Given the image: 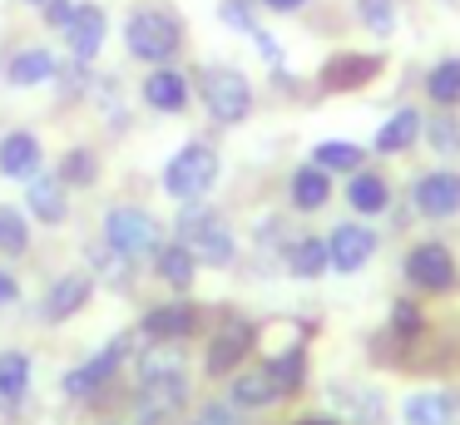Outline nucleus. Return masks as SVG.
Returning a JSON list of instances; mask_svg holds the SVG:
<instances>
[{
    "instance_id": "9d476101",
    "label": "nucleus",
    "mask_w": 460,
    "mask_h": 425,
    "mask_svg": "<svg viewBox=\"0 0 460 425\" xmlns=\"http://www.w3.org/2000/svg\"><path fill=\"white\" fill-rule=\"evenodd\" d=\"M416 208L426 217H456L460 213V173H450V168H436V173L416 178Z\"/></svg>"
},
{
    "instance_id": "58836bf2",
    "label": "nucleus",
    "mask_w": 460,
    "mask_h": 425,
    "mask_svg": "<svg viewBox=\"0 0 460 425\" xmlns=\"http://www.w3.org/2000/svg\"><path fill=\"white\" fill-rule=\"evenodd\" d=\"M0 302H15V277L0 272Z\"/></svg>"
},
{
    "instance_id": "423d86ee",
    "label": "nucleus",
    "mask_w": 460,
    "mask_h": 425,
    "mask_svg": "<svg viewBox=\"0 0 460 425\" xmlns=\"http://www.w3.org/2000/svg\"><path fill=\"white\" fill-rule=\"evenodd\" d=\"M252 341H258V326H252L248 316H223L218 332H213V341H208V356H203L208 376H228V371H238V366L248 361Z\"/></svg>"
},
{
    "instance_id": "dca6fc26",
    "label": "nucleus",
    "mask_w": 460,
    "mask_h": 425,
    "mask_svg": "<svg viewBox=\"0 0 460 425\" xmlns=\"http://www.w3.org/2000/svg\"><path fill=\"white\" fill-rule=\"evenodd\" d=\"M144 104H149V109H164V114H179V109L189 104V79H183L179 69L159 65L149 79H144Z\"/></svg>"
},
{
    "instance_id": "f03ea898",
    "label": "nucleus",
    "mask_w": 460,
    "mask_h": 425,
    "mask_svg": "<svg viewBox=\"0 0 460 425\" xmlns=\"http://www.w3.org/2000/svg\"><path fill=\"white\" fill-rule=\"evenodd\" d=\"M179 243L189 247L199 262H208V267H223V262H233V227L223 223L213 208H199V203H189V213L179 217Z\"/></svg>"
},
{
    "instance_id": "bb28decb",
    "label": "nucleus",
    "mask_w": 460,
    "mask_h": 425,
    "mask_svg": "<svg viewBox=\"0 0 460 425\" xmlns=\"http://www.w3.org/2000/svg\"><path fill=\"white\" fill-rule=\"evenodd\" d=\"M288 267L292 277H322L327 272V237H297L288 247Z\"/></svg>"
},
{
    "instance_id": "7c9ffc66",
    "label": "nucleus",
    "mask_w": 460,
    "mask_h": 425,
    "mask_svg": "<svg viewBox=\"0 0 460 425\" xmlns=\"http://www.w3.org/2000/svg\"><path fill=\"white\" fill-rule=\"evenodd\" d=\"M31 247V223H25L21 208H0V252L5 257H21Z\"/></svg>"
},
{
    "instance_id": "412c9836",
    "label": "nucleus",
    "mask_w": 460,
    "mask_h": 425,
    "mask_svg": "<svg viewBox=\"0 0 460 425\" xmlns=\"http://www.w3.org/2000/svg\"><path fill=\"white\" fill-rule=\"evenodd\" d=\"M332 198V183H327V168L307 164L292 173V208H302V213H317V208H327Z\"/></svg>"
},
{
    "instance_id": "2f4dec72",
    "label": "nucleus",
    "mask_w": 460,
    "mask_h": 425,
    "mask_svg": "<svg viewBox=\"0 0 460 425\" xmlns=\"http://www.w3.org/2000/svg\"><path fill=\"white\" fill-rule=\"evenodd\" d=\"M94 178H100V164H94L90 148H70V154L60 158V183H65V188H70V183H75V188H90Z\"/></svg>"
},
{
    "instance_id": "0eeeda50",
    "label": "nucleus",
    "mask_w": 460,
    "mask_h": 425,
    "mask_svg": "<svg viewBox=\"0 0 460 425\" xmlns=\"http://www.w3.org/2000/svg\"><path fill=\"white\" fill-rule=\"evenodd\" d=\"M183 401H189V381H183V371L149 376V381H144V395H139V425H169L173 415L183 411Z\"/></svg>"
},
{
    "instance_id": "c756f323",
    "label": "nucleus",
    "mask_w": 460,
    "mask_h": 425,
    "mask_svg": "<svg viewBox=\"0 0 460 425\" xmlns=\"http://www.w3.org/2000/svg\"><path fill=\"white\" fill-rule=\"evenodd\" d=\"M312 158H317V168H327V173H332V168H341V173H357V168H361V158H367V154H361L357 144H341V138H327V144H317V148H312Z\"/></svg>"
},
{
    "instance_id": "7ed1b4c3",
    "label": "nucleus",
    "mask_w": 460,
    "mask_h": 425,
    "mask_svg": "<svg viewBox=\"0 0 460 425\" xmlns=\"http://www.w3.org/2000/svg\"><path fill=\"white\" fill-rule=\"evenodd\" d=\"M213 183H218V154L208 144H183L169 158V168H164V188L173 198H183V203H199Z\"/></svg>"
},
{
    "instance_id": "1a4fd4ad",
    "label": "nucleus",
    "mask_w": 460,
    "mask_h": 425,
    "mask_svg": "<svg viewBox=\"0 0 460 425\" xmlns=\"http://www.w3.org/2000/svg\"><path fill=\"white\" fill-rule=\"evenodd\" d=\"M371 252H376V233L361 223H341L327 237V267H337V272H361L371 262Z\"/></svg>"
},
{
    "instance_id": "4468645a",
    "label": "nucleus",
    "mask_w": 460,
    "mask_h": 425,
    "mask_svg": "<svg viewBox=\"0 0 460 425\" xmlns=\"http://www.w3.org/2000/svg\"><path fill=\"white\" fill-rule=\"evenodd\" d=\"M376 75H381V55H332L322 65V84L327 89H361Z\"/></svg>"
},
{
    "instance_id": "39448f33",
    "label": "nucleus",
    "mask_w": 460,
    "mask_h": 425,
    "mask_svg": "<svg viewBox=\"0 0 460 425\" xmlns=\"http://www.w3.org/2000/svg\"><path fill=\"white\" fill-rule=\"evenodd\" d=\"M104 237H110V247L124 257H149V252H159V243H164L159 223H154L144 208H114V213L104 217Z\"/></svg>"
},
{
    "instance_id": "c9c22d12",
    "label": "nucleus",
    "mask_w": 460,
    "mask_h": 425,
    "mask_svg": "<svg viewBox=\"0 0 460 425\" xmlns=\"http://www.w3.org/2000/svg\"><path fill=\"white\" fill-rule=\"evenodd\" d=\"M40 5H45V20H50V25H70V20H75V0H40Z\"/></svg>"
},
{
    "instance_id": "4be33fe9",
    "label": "nucleus",
    "mask_w": 460,
    "mask_h": 425,
    "mask_svg": "<svg viewBox=\"0 0 460 425\" xmlns=\"http://www.w3.org/2000/svg\"><path fill=\"white\" fill-rule=\"evenodd\" d=\"M154 267H159V277H164L169 287H189L193 272H199V257H193L183 243H159V252H154Z\"/></svg>"
},
{
    "instance_id": "f704fd0d",
    "label": "nucleus",
    "mask_w": 460,
    "mask_h": 425,
    "mask_svg": "<svg viewBox=\"0 0 460 425\" xmlns=\"http://www.w3.org/2000/svg\"><path fill=\"white\" fill-rule=\"evenodd\" d=\"M193 425H243V421H238V405L213 401V405H203V411L193 415Z\"/></svg>"
},
{
    "instance_id": "c85d7f7f",
    "label": "nucleus",
    "mask_w": 460,
    "mask_h": 425,
    "mask_svg": "<svg viewBox=\"0 0 460 425\" xmlns=\"http://www.w3.org/2000/svg\"><path fill=\"white\" fill-rule=\"evenodd\" d=\"M337 405H341V411H347L357 425H376V421H381L376 391H361V385H337Z\"/></svg>"
},
{
    "instance_id": "9b49d317",
    "label": "nucleus",
    "mask_w": 460,
    "mask_h": 425,
    "mask_svg": "<svg viewBox=\"0 0 460 425\" xmlns=\"http://www.w3.org/2000/svg\"><path fill=\"white\" fill-rule=\"evenodd\" d=\"M90 292H94V277H90V272H65V277H55L50 292H45V302H40V316H45V322H70V316L80 312L84 302H90Z\"/></svg>"
},
{
    "instance_id": "72a5a7b5",
    "label": "nucleus",
    "mask_w": 460,
    "mask_h": 425,
    "mask_svg": "<svg viewBox=\"0 0 460 425\" xmlns=\"http://www.w3.org/2000/svg\"><path fill=\"white\" fill-rule=\"evenodd\" d=\"M268 366H272V376H278L282 391H297L302 376H307V361H302V351H282V356H272Z\"/></svg>"
},
{
    "instance_id": "79ce46f5",
    "label": "nucleus",
    "mask_w": 460,
    "mask_h": 425,
    "mask_svg": "<svg viewBox=\"0 0 460 425\" xmlns=\"http://www.w3.org/2000/svg\"><path fill=\"white\" fill-rule=\"evenodd\" d=\"M35 5H40V0H35Z\"/></svg>"
},
{
    "instance_id": "393cba45",
    "label": "nucleus",
    "mask_w": 460,
    "mask_h": 425,
    "mask_svg": "<svg viewBox=\"0 0 460 425\" xmlns=\"http://www.w3.org/2000/svg\"><path fill=\"white\" fill-rule=\"evenodd\" d=\"M347 203L357 208V213H386V203H391L386 178H381V173H357L347 183Z\"/></svg>"
},
{
    "instance_id": "ddd939ff",
    "label": "nucleus",
    "mask_w": 460,
    "mask_h": 425,
    "mask_svg": "<svg viewBox=\"0 0 460 425\" xmlns=\"http://www.w3.org/2000/svg\"><path fill=\"white\" fill-rule=\"evenodd\" d=\"M119 356H124V341H114L110 351H100L94 361H84L80 371L65 376V395H75V401H90L94 391H100L104 381H110L114 371H119Z\"/></svg>"
},
{
    "instance_id": "20e7f679",
    "label": "nucleus",
    "mask_w": 460,
    "mask_h": 425,
    "mask_svg": "<svg viewBox=\"0 0 460 425\" xmlns=\"http://www.w3.org/2000/svg\"><path fill=\"white\" fill-rule=\"evenodd\" d=\"M199 94H203V104H208V114L218 119V124H243L248 109H252V84L238 69H203Z\"/></svg>"
},
{
    "instance_id": "f3484780",
    "label": "nucleus",
    "mask_w": 460,
    "mask_h": 425,
    "mask_svg": "<svg viewBox=\"0 0 460 425\" xmlns=\"http://www.w3.org/2000/svg\"><path fill=\"white\" fill-rule=\"evenodd\" d=\"M40 168V138L35 134H5L0 138V173L5 178H31Z\"/></svg>"
},
{
    "instance_id": "a19ab883",
    "label": "nucleus",
    "mask_w": 460,
    "mask_h": 425,
    "mask_svg": "<svg viewBox=\"0 0 460 425\" xmlns=\"http://www.w3.org/2000/svg\"><path fill=\"white\" fill-rule=\"evenodd\" d=\"M297 425H332V421H297Z\"/></svg>"
},
{
    "instance_id": "cd10ccee",
    "label": "nucleus",
    "mask_w": 460,
    "mask_h": 425,
    "mask_svg": "<svg viewBox=\"0 0 460 425\" xmlns=\"http://www.w3.org/2000/svg\"><path fill=\"white\" fill-rule=\"evenodd\" d=\"M426 94L436 99L440 109H456L460 104V59H440L436 69L426 75Z\"/></svg>"
},
{
    "instance_id": "f257e3e1",
    "label": "nucleus",
    "mask_w": 460,
    "mask_h": 425,
    "mask_svg": "<svg viewBox=\"0 0 460 425\" xmlns=\"http://www.w3.org/2000/svg\"><path fill=\"white\" fill-rule=\"evenodd\" d=\"M124 45H129L134 59H149V65H164V59L179 55L183 30L169 10H134L129 25H124Z\"/></svg>"
},
{
    "instance_id": "6ab92c4d",
    "label": "nucleus",
    "mask_w": 460,
    "mask_h": 425,
    "mask_svg": "<svg viewBox=\"0 0 460 425\" xmlns=\"http://www.w3.org/2000/svg\"><path fill=\"white\" fill-rule=\"evenodd\" d=\"M406 425H456V395L450 391H416L406 401Z\"/></svg>"
},
{
    "instance_id": "4c0bfd02",
    "label": "nucleus",
    "mask_w": 460,
    "mask_h": 425,
    "mask_svg": "<svg viewBox=\"0 0 460 425\" xmlns=\"http://www.w3.org/2000/svg\"><path fill=\"white\" fill-rule=\"evenodd\" d=\"M396 326H401V332H416V306H411V302H396Z\"/></svg>"
},
{
    "instance_id": "f8f14e48",
    "label": "nucleus",
    "mask_w": 460,
    "mask_h": 425,
    "mask_svg": "<svg viewBox=\"0 0 460 425\" xmlns=\"http://www.w3.org/2000/svg\"><path fill=\"white\" fill-rule=\"evenodd\" d=\"M233 405L238 411H262V405H272V401H282V385H278V376H272V366H248V371H238L233 376Z\"/></svg>"
},
{
    "instance_id": "ea45409f",
    "label": "nucleus",
    "mask_w": 460,
    "mask_h": 425,
    "mask_svg": "<svg viewBox=\"0 0 460 425\" xmlns=\"http://www.w3.org/2000/svg\"><path fill=\"white\" fill-rule=\"evenodd\" d=\"M262 5H268V10H282V15H288V10H297L302 0H262Z\"/></svg>"
},
{
    "instance_id": "a878e982",
    "label": "nucleus",
    "mask_w": 460,
    "mask_h": 425,
    "mask_svg": "<svg viewBox=\"0 0 460 425\" xmlns=\"http://www.w3.org/2000/svg\"><path fill=\"white\" fill-rule=\"evenodd\" d=\"M416 138H420V114L416 109H401V114H391L386 124H381L376 148L381 154H401V148H411Z\"/></svg>"
},
{
    "instance_id": "e433bc0d",
    "label": "nucleus",
    "mask_w": 460,
    "mask_h": 425,
    "mask_svg": "<svg viewBox=\"0 0 460 425\" xmlns=\"http://www.w3.org/2000/svg\"><path fill=\"white\" fill-rule=\"evenodd\" d=\"M223 20H228V25H238V30H252V15H248V5H243V0H223Z\"/></svg>"
},
{
    "instance_id": "5701e85b",
    "label": "nucleus",
    "mask_w": 460,
    "mask_h": 425,
    "mask_svg": "<svg viewBox=\"0 0 460 425\" xmlns=\"http://www.w3.org/2000/svg\"><path fill=\"white\" fill-rule=\"evenodd\" d=\"M5 79L21 84V89L45 84V79H55V55L50 49H25V55H15L11 65H5Z\"/></svg>"
},
{
    "instance_id": "b1692460",
    "label": "nucleus",
    "mask_w": 460,
    "mask_h": 425,
    "mask_svg": "<svg viewBox=\"0 0 460 425\" xmlns=\"http://www.w3.org/2000/svg\"><path fill=\"white\" fill-rule=\"evenodd\" d=\"M31 391V356L25 351H0V401L21 405Z\"/></svg>"
},
{
    "instance_id": "aec40b11",
    "label": "nucleus",
    "mask_w": 460,
    "mask_h": 425,
    "mask_svg": "<svg viewBox=\"0 0 460 425\" xmlns=\"http://www.w3.org/2000/svg\"><path fill=\"white\" fill-rule=\"evenodd\" d=\"M25 208H31L40 223H65V213H70L65 183H60V178H35L31 193H25Z\"/></svg>"
},
{
    "instance_id": "2eb2a0df",
    "label": "nucleus",
    "mask_w": 460,
    "mask_h": 425,
    "mask_svg": "<svg viewBox=\"0 0 460 425\" xmlns=\"http://www.w3.org/2000/svg\"><path fill=\"white\" fill-rule=\"evenodd\" d=\"M104 10L100 5H75V20L65 25V40H70V49L80 59H94L100 55V45H104Z\"/></svg>"
},
{
    "instance_id": "a211bd4d",
    "label": "nucleus",
    "mask_w": 460,
    "mask_h": 425,
    "mask_svg": "<svg viewBox=\"0 0 460 425\" xmlns=\"http://www.w3.org/2000/svg\"><path fill=\"white\" fill-rule=\"evenodd\" d=\"M193 326H199V312H193L189 302H173V306H154L149 316H144V332L154 336V341H179V336H189Z\"/></svg>"
},
{
    "instance_id": "473e14b6",
    "label": "nucleus",
    "mask_w": 460,
    "mask_h": 425,
    "mask_svg": "<svg viewBox=\"0 0 460 425\" xmlns=\"http://www.w3.org/2000/svg\"><path fill=\"white\" fill-rule=\"evenodd\" d=\"M357 15H361V25H367L371 35L386 40L391 30H396V0H357Z\"/></svg>"
},
{
    "instance_id": "6e6552de",
    "label": "nucleus",
    "mask_w": 460,
    "mask_h": 425,
    "mask_svg": "<svg viewBox=\"0 0 460 425\" xmlns=\"http://www.w3.org/2000/svg\"><path fill=\"white\" fill-rule=\"evenodd\" d=\"M406 277H411V287L446 292V287L456 282V257L440 243H420V247H411V257H406Z\"/></svg>"
}]
</instances>
